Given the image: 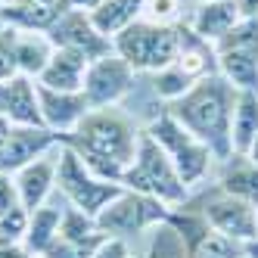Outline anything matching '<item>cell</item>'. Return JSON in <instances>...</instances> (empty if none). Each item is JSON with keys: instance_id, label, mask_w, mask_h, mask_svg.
<instances>
[{"instance_id": "obj_1", "label": "cell", "mask_w": 258, "mask_h": 258, "mask_svg": "<svg viewBox=\"0 0 258 258\" xmlns=\"http://www.w3.org/2000/svg\"><path fill=\"white\" fill-rule=\"evenodd\" d=\"M143 127L134 124L131 115H124L118 106L112 109H90L78 121L72 134L62 137L69 150H75L78 159L87 165L97 177L109 183H121L127 165L137 156Z\"/></svg>"}, {"instance_id": "obj_2", "label": "cell", "mask_w": 258, "mask_h": 258, "mask_svg": "<svg viewBox=\"0 0 258 258\" xmlns=\"http://www.w3.org/2000/svg\"><path fill=\"white\" fill-rule=\"evenodd\" d=\"M236 94L239 90L230 81H224L221 75H209V78L196 81L190 87V94H183L177 103L165 106L196 140L209 146L218 165L233 156L230 121H233Z\"/></svg>"}, {"instance_id": "obj_3", "label": "cell", "mask_w": 258, "mask_h": 258, "mask_svg": "<svg viewBox=\"0 0 258 258\" xmlns=\"http://www.w3.org/2000/svg\"><path fill=\"white\" fill-rule=\"evenodd\" d=\"M121 187L143 193V196H153L168 209H180V206H187V199H190L187 183L180 180L171 159L165 156V150L146 131H140L137 156L127 165V171L121 177Z\"/></svg>"}, {"instance_id": "obj_4", "label": "cell", "mask_w": 258, "mask_h": 258, "mask_svg": "<svg viewBox=\"0 0 258 258\" xmlns=\"http://www.w3.org/2000/svg\"><path fill=\"white\" fill-rule=\"evenodd\" d=\"M162 150L171 159V165L177 168L180 180L187 183V190L193 193L199 183H206L212 168H215V156L202 140H196L187 127H183L168 109H159V112L150 118V124L143 127Z\"/></svg>"}, {"instance_id": "obj_5", "label": "cell", "mask_w": 258, "mask_h": 258, "mask_svg": "<svg viewBox=\"0 0 258 258\" xmlns=\"http://www.w3.org/2000/svg\"><path fill=\"white\" fill-rule=\"evenodd\" d=\"M177 44H180L177 25H156V22H146V19L131 22L112 38V50L137 75L140 72L156 75V72L168 69L177 59Z\"/></svg>"}, {"instance_id": "obj_6", "label": "cell", "mask_w": 258, "mask_h": 258, "mask_svg": "<svg viewBox=\"0 0 258 258\" xmlns=\"http://www.w3.org/2000/svg\"><path fill=\"white\" fill-rule=\"evenodd\" d=\"M56 190L66 196V202L72 209L97 218L124 187L121 183H109V180L97 177L78 159V153L69 150V146L62 143L59 146V159H56Z\"/></svg>"}, {"instance_id": "obj_7", "label": "cell", "mask_w": 258, "mask_h": 258, "mask_svg": "<svg viewBox=\"0 0 258 258\" xmlns=\"http://www.w3.org/2000/svg\"><path fill=\"white\" fill-rule=\"evenodd\" d=\"M215 50L221 78L236 90H258V16H243Z\"/></svg>"}, {"instance_id": "obj_8", "label": "cell", "mask_w": 258, "mask_h": 258, "mask_svg": "<svg viewBox=\"0 0 258 258\" xmlns=\"http://www.w3.org/2000/svg\"><path fill=\"white\" fill-rule=\"evenodd\" d=\"M168 206H162L159 199L143 196L134 190H121L109 206L97 215V224L106 236H121L127 239L131 233H143L153 227H165L168 221Z\"/></svg>"}, {"instance_id": "obj_9", "label": "cell", "mask_w": 258, "mask_h": 258, "mask_svg": "<svg viewBox=\"0 0 258 258\" xmlns=\"http://www.w3.org/2000/svg\"><path fill=\"white\" fill-rule=\"evenodd\" d=\"M134 81H137V72L112 50L87 66L81 94L90 109H112L134 90Z\"/></svg>"}, {"instance_id": "obj_10", "label": "cell", "mask_w": 258, "mask_h": 258, "mask_svg": "<svg viewBox=\"0 0 258 258\" xmlns=\"http://www.w3.org/2000/svg\"><path fill=\"white\" fill-rule=\"evenodd\" d=\"M47 38L53 41L56 50H72V53H78V56H84L87 62L112 53V38H106V34L94 25L90 13L72 10V7L47 28Z\"/></svg>"}, {"instance_id": "obj_11", "label": "cell", "mask_w": 258, "mask_h": 258, "mask_svg": "<svg viewBox=\"0 0 258 258\" xmlns=\"http://www.w3.org/2000/svg\"><path fill=\"white\" fill-rule=\"evenodd\" d=\"M202 215H206L209 227L221 236L227 239H236V243H252V239H258V227H255V202H246V199H236V196H227L221 193L215 199L206 202V209H202Z\"/></svg>"}, {"instance_id": "obj_12", "label": "cell", "mask_w": 258, "mask_h": 258, "mask_svg": "<svg viewBox=\"0 0 258 258\" xmlns=\"http://www.w3.org/2000/svg\"><path fill=\"white\" fill-rule=\"evenodd\" d=\"M56 146H62V137L47 131V127H16L0 150V174H16L22 171L28 162L41 159L47 153H53Z\"/></svg>"}, {"instance_id": "obj_13", "label": "cell", "mask_w": 258, "mask_h": 258, "mask_svg": "<svg viewBox=\"0 0 258 258\" xmlns=\"http://www.w3.org/2000/svg\"><path fill=\"white\" fill-rule=\"evenodd\" d=\"M0 118H7L16 127H44L38 81L25 75L0 81Z\"/></svg>"}, {"instance_id": "obj_14", "label": "cell", "mask_w": 258, "mask_h": 258, "mask_svg": "<svg viewBox=\"0 0 258 258\" xmlns=\"http://www.w3.org/2000/svg\"><path fill=\"white\" fill-rule=\"evenodd\" d=\"M56 159H59V146L53 153L28 162L22 171L13 174L22 209L34 212V209H41V206H47V202H50L53 190H56Z\"/></svg>"}, {"instance_id": "obj_15", "label": "cell", "mask_w": 258, "mask_h": 258, "mask_svg": "<svg viewBox=\"0 0 258 258\" xmlns=\"http://www.w3.org/2000/svg\"><path fill=\"white\" fill-rule=\"evenodd\" d=\"M38 100H41V118H44V127L53 134H72L78 127V121L90 112V106L84 100L81 90L69 94V90H47L38 84Z\"/></svg>"}, {"instance_id": "obj_16", "label": "cell", "mask_w": 258, "mask_h": 258, "mask_svg": "<svg viewBox=\"0 0 258 258\" xmlns=\"http://www.w3.org/2000/svg\"><path fill=\"white\" fill-rule=\"evenodd\" d=\"M177 34H180V44H177V59L174 62L187 72L193 81L218 75V50H215V44L199 38L187 22H177Z\"/></svg>"}, {"instance_id": "obj_17", "label": "cell", "mask_w": 258, "mask_h": 258, "mask_svg": "<svg viewBox=\"0 0 258 258\" xmlns=\"http://www.w3.org/2000/svg\"><path fill=\"white\" fill-rule=\"evenodd\" d=\"M239 19H243V13H239L236 0H209V4L196 7V13L190 16L187 25L199 38H206L209 44H218Z\"/></svg>"}, {"instance_id": "obj_18", "label": "cell", "mask_w": 258, "mask_h": 258, "mask_svg": "<svg viewBox=\"0 0 258 258\" xmlns=\"http://www.w3.org/2000/svg\"><path fill=\"white\" fill-rule=\"evenodd\" d=\"M87 59L78 56V53L72 50H56L53 53V59L47 62V69L41 72L38 84L47 87V90H69V94H75V90L84 87V72H87Z\"/></svg>"}, {"instance_id": "obj_19", "label": "cell", "mask_w": 258, "mask_h": 258, "mask_svg": "<svg viewBox=\"0 0 258 258\" xmlns=\"http://www.w3.org/2000/svg\"><path fill=\"white\" fill-rule=\"evenodd\" d=\"M221 165L224 168L218 177V190L246 202H258V165L249 156H236V153Z\"/></svg>"}, {"instance_id": "obj_20", "label": "cell", "mask_w": 258, "mask_h": 258, "mask_svg": "<svg viewBox=\"0 0 258 258\" xmlns=\"http://www.w3.org/2000/svg\"><path fill=\"white\" fill-rule=\"evenodd\" d=\"M59 224H62V209L53 202L28 212V233L22 239V249L28 255H44L59 239Z\"/></svg>"}, {"instance_id": "obj_21", "label": "cell", "mask_w": 258, "mask_h": 258, "mask_svg": "<svg viewBox=\"0 0 258 258\" xmlns=\"http://www.w3.org/2000/svg\"><path fill=\"white\" fill-rule=\"evenodd\" d=\"M230 140L233 153L246 156L249 146L258 140V90H239L233 103V121H230Z\"/></svg>"}, {"instance_id": "obj_22", "label": "cell", "mask_w": 258, "mask_h": 258, "mask_svg": "<svg viewBox=\"0 0 258 258\" xmlns=\"http://www.w3.org/2000/svg\"><path fill=\"white\" fill-rule=\"evenodd\" d=\"M53 41L47 38V31H22L19 28V75L25 78H41V72L53 59Z\"/></svg>"}, {"instance_id": "obj_23", "label": "cell", "mask_w": 258, "mask_h": 258, "mask_svg": "<svg viewBox=\"0 0 258 258\" xmlns=\"http://www.w3.org/2000/svg\"><path fill=\"white\" fill-rule=\"evenodd\" d=\"M165 227H171L174 239L183 246V255H193L196 246L212 233L206 215H202V212H193V209H183V206L168 212V221H165Z\"/></svg>"}, {"instance_id": "obj_24", "label": "cell", "mask_w": 258, "mask_h": 258, "mask_svg": "<svg viewBox=\"0 0 258 258\" xmlns=\"http://www.w3.org/2000/svg\"><path fill=\"white\" fill-rule=\"evenodd\" d=\"M59 236L66 239V243L81 246V249H87V252H94V249L103 243V239H106V233H103L100 224H97V218H90V215H84V212H78V209H72V206L62 209Z\"/></svg>"}, {"instance_id": "obj_25", "label": "cell", "mask_w": 258, "mask_h": 258, "mask_svg": "<svg viewBox=\"0 0 258 258\" xmlns=\"http://www.w3.org/2000/svg\"><path fill=\"white\" fill-rule=\"evenodd\" d=\"M143 4L146 0H106L100 10L90 13V19H94V25L106 38H115L121 28H127L143 16Z\"/></svg>"}, {"instance_id": "obj_26", "label": "cell", "mask_w": 258, "mask_h": 258, "mask_svg": "<svg viewBox=\"0 0 258 258\" xmlns=\"http://www.w3.org/2000/svg\"><path fill=\"white\" fill-rule=\"evenodd\" d=\"M193 84H196V81H193L177 62H171L168 69H162V72H156V75H153V90H156V97L165 100L168 106L177 103L183 94H190Z\"/></svg>"}, {"instance_id": "obj_27", "label": "cell", "mask_w": 258, "mask_h": 258, "mask_svg": "<svg viewBox=\"0 0 258 258\" xmlns=\"http://www.w3.org/2000/svg\"><path fill=\"white\" fill-rule=\"evenodd\" d=\"M19 75V28L0 25V81Z\"/></svg>"}, {"instance_id": "obj_28", "label": "cell", "mask_w": 258, "mask_h": 258, "mask_svg": "<svg viewBox=\"0 0 258 258\" xmlns=\"http://www.w3.org/2000/svg\"><path fill=\"white\" fill-rule=\"evenodd\" d=\"M187 258H246V246L212 230V233L196 246V252L187 255Z\"/></svg>"}, {"instance_id": "obj_29", "label": "cell", "mask_w": 258, "mask_h": 258, "mask_svg": "<svg viewBox=\"0 0 258 258\" xmlns=\"http://www.w3.org/2000/svg\"><path fill=\"white\" fill-rule=\"evenodd\" d=\"M28 233V209H13L0 215V246H22Z\"/></svg>"}, {"instance_id": "obj_30", "label": "cell", "mask_w": 258, "mask_h": 258, "mask_svg": "<svg viewBox=\"0 0 258 258\" xmlns=\"http://www.w3.org/2000/svg\"><path fill=\"white\" fill-rule=\"evenodd\" d=\"M140 19L156 25H177L180 22V0H146Z\"/></svg>"}, {"instance_id": "obj_31", "label": "cell", "mask_w": 258, "mask_h": 258, "mask_svg": "<svg viewBox=\"0 0 258 258\" xmlns=\"http://www.w3.org/2000/svg\"><path fill=\"white\" fill-rule=\"evenodd\" d=\"M90 258H134V252H131V246H127V239H121V236H106L103 243L94 249V255Z\"/></svg>"}, {"instance_id": "obj_32", "label": "cell", "mask_w": 258, "mask_h": 258, "mask_svg": "<svg viewBox=\"0 0 258 258\" xmlns=\"http://www.w3.org/2000/svg\"><path fill=\"white\" fill-rule=\"evenodd\" d=\"M19 190H16L13 174H0V215H7L13 209H19Z\"/></svg>"}, {"instance_id": "obj_33", "label": "cell", "mask_w": 258, "mask_h": 258, "mask_svg": "<svg viewBox=\"0 0 258 258\" xmlns=\"http://www.w3.org/2000/svg\"><path fill=\"white\" fill-rule=\"evenodd\" d=\"M90 255H94V252H87V249H81V246H72V243H66V239L59 236L41 258H90Z\"/></svg>"}, {"instance_id": "obj_34", "label": "cell", "mask_w": 258, "mask_h": 258, "mask_svg": "<svg viewBox=\"0 0 258 258\" xmlns=\"http://www.w3.org/2000/svg\"><path fill=\"white\" fill-rule=\"evenodd\" d=\"M66 4L72 7V10H81V13H94V10H100L106 0H66Z\"/></svg>"}, {"instance_id": "obj_35", "label": "cell", "mask_w": 258, "mask_h": 258, "mask_svg": "<svg viewBox=\"0 0 258 258\" xmlns=\"http://www.w3.org/2000/svg\"><path fill=\"white\" fill-rule=\"evenodd\" d=\"M0 258H28L22 246H0Z\"/></svg>"}, {"instance_id": "obj_36", "label": "cell", "mask_w": 258, "mask_h": 258, "mask_svg": "<svg viewBox=\"0 0 258 258\" xmlns=\"http://www.w3.org/2000/svg\"><path fill=\"white\" fill-rule=\"evenodd\" d=\"M236 7L243 16H258V0H236Z\"/></svg>"}, {"instance_id": "obj_37", "label": "cell", "mask_w": 258, "mask_h": 258, "mask_svg": "<svg viewBox=\"0 0 258 258\" xmlns=\"http://www.w3.org/2000/svg\"><path fill=\"white\" fill-rule=\"evenodd\" d=\"M10 134H13V124L7 118H0V150H4V143L10 140Z\"/></svg>"}, {"instance_id": "obj_38", "label": "cell", "mask_w": 258, "mask_h": 258, "mask_svg": "<svg viewBox=\"0 0 258 258\" xmlns=\"http://www.w3.org/2000/svg\"><path fill=\"white\" fill-rule=\"evenodd\" d=\"M246 156H249V159H252V162L258 165V140H255V143L249 146V153H246Z\"/></svg>"}, {"instance_id": "obj_39", "label": "cell", "mask_w": 258, "mask_h": 258, "mask_svg": "<svg viewBox=\"0 0 258 258\" xmlns=\"http://www.w3.org/2000/svg\"><path fill=\"white\" fill-rule=\"evenodd\" d=\"M255 227H258V202H255Z\"/></svg>"}, {"instance_id": "obj_40", "label": "cell", "mask_w": 258, "mask_h": 258, "mask_svg": "<svg viewBox=\"0 0 258 258\" xmlns=\"http://www.w3.org/2000/svg\"><path fill=\"white\" fill-rule=\"evenodd\" d=\"M4 7H7V0H0V13H4Z\"/></svg>"}, {"instance_id": "obj_41", "label": "cell", "mask_w": 258, "mask_h": 258, "mask_svg": "<svg viewBox=\"0 0 258 258\" xmlns=\"http://www.w3.org/2000/svg\"><path fill=\"white\" fill-rule=\"evenodd\" d=\"M28 258H41V255H28Z\"/></svg>"}, {"instance_id": "obj_42", "label": "cell", "mask_w": 258, "mask_h": 258, "mask_svg": "<svg viewBox=\"0 0 258 258\" xmlns=\"http://www.w3.org/2000/svg\"><path fill=\"white\" fill-rule=\"evenodd\" d=\"M143 258H153V252H150V255H143Z\"/></svg>"}, {"instance_id": "obj_43", "label": "cell", "mask_w": 258, "mask_h": 258, "mask_svg": "<svg viewBox=\"0 0 258 258\" xmlns=\"http://www.w3.org/2000/svg\"><path fill=\"white\" fill-rule=\"evenodd\" d=\"M199 4H209V0H199Z\"/></svg>"}, {"instance_id": "obj_44", "label": "cell", "mask_w": 258, "mask_h": 258, "mask_svg": "<svg viewBox=\"0 0 258 258\" xmlns=\"http://www.w3.org/2000/svg\"><path fill=\"white\" fill-rule=\"evenodd\" d=\"M0 25H4V22H0Z\"/></svg>"}]
</instances>
